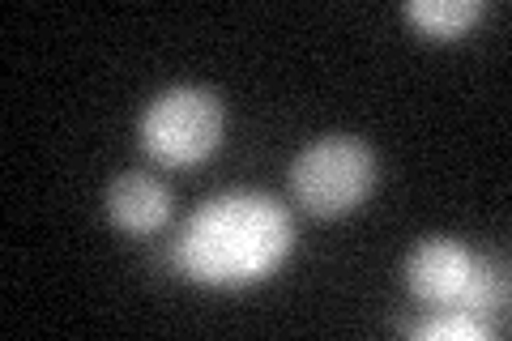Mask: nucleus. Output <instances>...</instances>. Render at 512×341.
<instances>
[{"label":"nucleus","mask_w":512,"mask_h":341,"mask_svg":"<svg viewBox=\"0 0 512 341\" xmlns=\"http://www.w3.org/2000/svg\"><path fill=\"white\" fill-rule=\"evenodd\" d=\"M470 261L474 256L457 239H423L406 261V282L423 303L453 307L470 278Z\"/></svg>","instance_id":"20e7f679"},{"label":"nucleus","mask_w":512,"mask_h":341,"mask_svg":"<svg viewBox=\"0 0 512 341\" xmlns=\"http://www.w3.org/2000/svg\"><path fill=\"white\" fill-rule=\"evenodd\" d=\"M222 99L201 86L163 90L141 116V141L158 162L188 167L218 150L222 141Z\"/></svg>","instance_id":"f03ea898"},{"label":"nucleus","mask_w":512,"mask_h":341,"mask_svg":"<svg viewBox=\"0 0 512 341\" xmlns=\"http://www.w3.org/2000/svg\"><path fill=\"white\" fill-rule=\"evenodd\" d=\"M107 214H111V222L133 235L158 231L171 214V192L163 180H154L146 171H128L120 180H111V188H107Z\"/></svg>","instance_id":"39448f33"},{"label":"nucleus","mask_w":512,"mask_h":341,"mask_svg":"<svg viewBox=\"0 0 512 341\" xmlns=\"http://www.w3.org/2000/svg\"><path fill=\"white\" fill-rule=\"evenodd\" d=\"M457 312H470L474 320L495 316L508 307V269L504 261H491V256H474L470 261V278L457 295Z\"/></svg>","instance_id":"423d86ee"},{"label":"nucleus","mask_w":512,"mask_h":341,"mask_svg":"<svg viewBox=\"0 0 512 341\" xmlns=\"http://www.w3.org/2000/svg\"><path fill=\"white\" fill-rule=\"evenodd\" d=\"M483 5L478 0H410L406 18L436 39H457L478 22Z\"/></svg>","instance_id":"0eeeda50"},{"label":"nucleus","mask_w":512,"mask_h":341,"mask_svg":"<svg viewBox=\"0 0 512 341\" xmlns=\"http://www.w3.org/2000/svg\"><path fill=\"white\" fill-rule=\"evenodd\" d=\"M483 333H487V324L474 320L470 312H457V307H448L444 316L414 329V337H448V341H466V337H483Z\"/></svg>","instance_id":"6e6552de"},{"label":"nucleus","mask_w":512,"mask_h":341,"mask_svg":"<svg viewBox=\"0 0 512 341\" xmlns=\"http://www.w3.org/2000/svg\"><path fill=\"white\" fill-rule=\"evenodd\" d=\"M295 243L291 214L265 192H222L188 218L171 265L205 286H244L282 265Z\"/></svg>","instance_id":"f257e3e1"},{"label":"nucleus","mask_w":512,"mask_h":341,"mask_svg":"<svg viewBox=\"0 0 512 341\" xmlns=\"http://www.w3.org/2000/svg\"><path fill=\"white\" fill-rule=\"evenodd\" d=\"M376 180V158L359 137H320L295 158L291 184L299 205L312 214H346L355 209Z\"/></svg>","instance_id":"7ed1b4c3"}]
</instances>
